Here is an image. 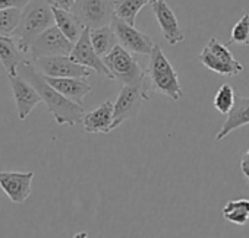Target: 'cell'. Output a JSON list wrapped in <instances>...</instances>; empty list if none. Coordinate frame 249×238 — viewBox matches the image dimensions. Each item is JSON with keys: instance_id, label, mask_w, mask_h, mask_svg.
<instances>
[{"instance_id": "obj_25", "label": "cell", "mask_w": 249, "mask_h": 238, "mask_svg": "<svg viewBox=\"0 0 249 238\" xmlns=\"http://www.w3.org/2000/svg\"><path fill=\"white\" fill-rule=\"evenodd\" d=\"M230 41L249 46V14H245L231 28Z\"/></svg>"}, {"instance_id": "obj_16", "label": "cell", "mask_w": 249, "mask_h": 238, "mask_svg": "<svg viewBox=\"0 0 249 238\" xmlns=\"http://www.w3.org/2000/svg\"><path fill=\"white\" fill-rule=\"evenodd\" d=\"M46 80L63 96L79 105H82L84 98L92 91V86L82 78H46Z\"/></svg>"}, {"instance_id": "obj_5", "label": "cell", "mask_w": 249, "mask_h": 238, "mask_svg": "<svg viewBox=\"0 0 249 238\" xmlns=\"http://www.w3.org/2000/svg\"><path fill=\"white\" fill-rule=\"evenodd\" d=\"M199 62L211 72L233 78L243 72V66L236 60L227 46L221 44L217 38H211L199 53Z\"/></svg>"}, {"instance_id": "obj_18", "label": "cell", "mask_w": 249, "mask_h": 238, "mask_svg": "<svg viewBox=\"0 0 249 238\" xmlns=\"http://www.w3.org/2000/svg\"><path fill=\"white\" fill-rule=\"evenodd\" d=\"M25 60L27 56L18 47L14 37L0 35V62L8 75H18V69Z\"/></svg>"}, {"instance_id": "obj_23", "label": "cell", "mask_w": 249, "mask_h": 238, "mask_svg": "<svg viewBox=\"0 0 249 238\" xmlns=\"http://www.w3.org/2000/svg\"><path fill=\"white\" fill-rule=\"evenodd\" d=\"M236 102V92L233 89L231 85L224 83L220 86V89L215 92L214 99H213V105L214 108L220 112V114H230V111L233 110Z\"/></svg>"}, {"instance_id": "obj_13", "label": "cell", "mask_w": 249, "mask_h": 238, "mask_svg": "<svg viewBox=\"0 0 249 238\" xmlns=\"http://www.w3.org/2000/svg\"><path fill=\"white\" fill-rule=\"evenodd\" d=\"M71 59L91 70H94L95 73L106 76L108 79H111V73L107 69V66L103 62V57H100L97 54V51L92 47L91 38H89V30L85 28L82 35L79 37V40L75 43L73 50L71 53Z\"/></svg>"}, {"instance_id": "obj_15", "label": "cell", "mask_w": 249, "mask_h": 238, "mask_svg": "<svg viewBox=\"0 0 249 238\" xmlns=\"http://www.w3.org/2000/svg\"><path fill=\"white\" fill-rule=\"evenodd\" d=\"M84 130L91 135H108L113 132V102L106 101L95 110L85 112L82 117Z\"/></svg>"}, {"instance_id": "obj_4", "label": "cell", "mask_w": 249, "mask_h": 238, "mask_svg": "<svg viewBox=\"0 0 249 238\" xmlns=\"http://www.w3.org/2000/svg\"><path fill=\"white\" fill-rule=\"evenodd\" d=\"M103 62L110 70L113 80L120 82L123 86H140L148 94L151 92L147 79V70H142L132 53L124 50L122 46L117 44L106 57H103Z\"/></svg>"}, {"instance_id": "obj_19", "label": "cell", "mask_w": 249, "mask_h": 238, "mask_svg": "<svg viewBox=\"0 0 249 238\" xmlns=\"http://www.w3.org/2000/svg\"><path fill=\"white\" fill-rule=\"evenodd\" d=\"M53 15H54V25L65 34L68 40H71L75 44L82 35L85 27L81 24V21L75 16L72 11L53 8Z\"/></svg>"}, {"instance_id": "obj_28", "label": "cell", "mask_w": 249, "mask_h": 238, "mask_svg": "<svg viewBox=\"0 0 249 238\" xmlns=\"http://www.w3.org/2000/svg\"><path fill=\"white\" fill-rule=\"evenodd\" d=\"M240 170H242V174L245 177L249 175V149L243 154V157L240 158Z\"/></svg>"}, {"instance_id": "obj_6", "label": "cell", "mask_w": 249, "mask_h": 238, "mask_svg": "<svg viewBox=\"0 0 249 238\" xmlns=\"http://www.w3.org/2000/svg\"><path fill=\"white\" fill-rule=\"evenodd\" d=\"M72 12L88 30L110 27L114 18V0H76Z\"/></svg>"}, {"instance_id": "obj_11", "label": "cell", "mask_w": 249, "mask_h": 238, "mask_svg": "<svg viewBox=\"0 0 249 238\" xmlns=\"http://www.w3.org/2000/svg\"><path fill=\"white\" fill-rule=\"evenodd\" d=\"M34 175V171H2L0 173V189L12 203L21 205L31 196Z\"/></svg>"}, {"instance_id": "obj_10", "label": "cell", "mask_w": 249, "mask_h": 238, "mask_svg": "<svg viewBox=\"0 0 249 238\" xmlns=\"http://www.w3.org/2000/svg\"><path fill=\"white\" fill-rule=\"evenodd\" d=\"M38 72L46 78H82L87 79L91 75V69L73 62L71 56L44 57L33 62Z\"/></svg>"}, {"instance_id": "obj_8", "label": "cell", "mask_w": 249, "mask_h": 238, "mask_svg": "<svg viewBox=\"0 0 249 238\" xmlns=\"http://www.w3.org/2000/svg\"><path fill=\"white\" fill-rule=\"evenodd\" d=\"M73 43L65 37V34L56 27H50L43 34H40L31 44L28 56L31 62L44 59V57H54V56H71L73 50Z\"/></svg>"}, {"instance_id": "obj_14", "label": "cell", "mask_w": 249, "mask_h": 238, "mask_svg": "<svg viewBox=\"0 0 249 238\" xmlns=\"http://www.w3.org/2000/svg\"><path fill=\"white\" fill-rule=\"evenodd\" d=\"M154 16L163 34V38L170 46H178L179 43L185 41V34L179 25V21L170 6L166 3V0H154L151 3Z\"/></svg>"}, {"instance_id": "obj_26", "label": "cell", "mask_w": 249, "mask_h": 238, "mask_svg": "<svg viewBox=\"0 0 249 238\" xmlns=\"http://www.w3.org/2000/svg\"><path fill=\"white\" fill-rule=\"evenodd\" d=\"M31 0H0V11L6 9H24Z\"/></svg>"}, {"instance_id": "obj_17", "label": "cell", "mask_w": 249, "mask_h": 238, "mask_svg": "<svg viewBox=\"0 0 249 238\" xmlns=\"http://www.w3.org/2000/svg\"><path fill=\"white\" fill-rule=\"evenodd\" d=\"M249 125V96H242L236 94V102L230 114L227 115L226 122L218 130L215 141L220 142L227 138L231 132Z\"/></svg>"}, {"instance_id": "obj_2", "label": "cell", "mask_w": 249, "mask_h": 238, "mask_svg": "<svg viewBox=\"0 0 249 238\" xmlns=\"http://www.w3.org/2000/svg\"><path fill=\"white\" fill-rule=\"evenodd\" d=\"M54 25L53 6L47 0H31L22 9L19 25L14 34L18 47L28 56L33 41L46 30Z\"/></svg>"}, {"instance_id": "obj_12", "label": "cell", "mask_w": 249, "mask_h": 238, "mask_svg": "<svg viewBox=\"0 0 249 238\" xmlns=\"http://www.w3.org/2000/svg\"><path fill=\"white\" fill-rule=\"evenodd\" d=\"M8 80L12 88L14 99L17 104V112L21 122L27 120V117L33 112V110L41 102V96L37 89L24 79L19 73L18 75H8Z\"/></svg>"}, {"instance_id": "obj_1", "label": "cell", "mask_w": 249, "mask_h": 238, "mask_svg": "<svg viewBox=\"0 0 249 238\" xmlns=\"http://www.w3.org/2000/svg\"><path fill=\"white\" fill-rule=\"evenodd\" d=\"M18 73L27 79L40 94L41 101L47 105L50 114L53 115L54 122L60 126L66 125V126H76L79 122H82L84 117V107L68 99L66 96H63L60 92H57L47 80L46 78L38 72V69L34 66V63L31 60H25L19 69Z\"/></svg>"}, {"instance_id": "obj_9", "label": "cell", "mask_w": 249, "mask_h": 238, "mask_svg": "<svg viewBox=\"0 0 249 238\" xmlns=\"http://www.w3.org/2000/svg\"><path fill=\"white\" fill-rule=\"evenodd\" d=\"M111 30L114 31L117 37L119 46H122L124 50H128L129 53H137V54H144V56H151L156 44L154 41L138 31L135 27L126 24L123 19L114 16L111 21Z\"/></svg>"}, {"instance_id": "obj_7", "label": "cell", "mask_w": 249, "mask_h": 238, "mask_svg": "<svg viewBox=\"0 0 249 238\" xmlns=\"http://www.w3.org/2000/svg\"><path fill=\"white\" fill-rule=\"evenodd\" d=\"M145 101H150V94L140 86H122L116 102L113 104V130L124 122L135 118Z\"/></svg>"}, {"instance_id": "obj_20", "label": "cell", "mask_w": 249, "mask_h": 238, "mask_svg": "<svg viewBox=\"0 0 249 238\" xmlns=\"http://www.w3.org/2000/svg\"><path fill=\"white\" fill-rule=\"evenodd\" d=\"M89 38L92 43L94 50L100 57H106L119 43L114 31L111 27H104V28H97V30H89Z\"/></svg>"}, {"instance_id": "obj_3", "label": "cell", "mask_w": 249, "mask_h": 238, "mask_svg": "<svg viewBox=\"0 0 249 238\" xmlns=\"http://www.w3.org/2000/svg\"><path fill=\"white\" fill-rule=\"evenodd\" d=\"M147 79L150 91L166 95L173 101H179L183 96V89L180 86L178 72L175 70L160 46H156L150 56Z\"/></svg>"}, {"instance_id": "obj_31", "label": "cell", "mask_w": 249, "mask_h": 238, "mask_svg": "<svg viewBox=\"0 0 249 238\" xmlns=\"http://www.w3.org/2000/svg\"><path fill=\"white\" fill-rule=\"evenodd\" d=\"M153 2H154V0H153Z\"/></svg>"}, {"instance_id": "obj_30", "label": "cell", "mask_w": 249, "mask_h": 238, "mask_svg": "<svg viewBox=\"0 0 249 238\" xmlns=\"http://www.w3.org/2000/svg\"><path fill=\"white\" fill-rule=\"evenodd\" d=\"M246 183H248V186H249V175L246 177Z\"/></svg>"}, {"instance_id": "obj_29", "label": "cell", "mask_w": 249, "mask_h": 238, "mask_svg": "<svg viewBox=\"0 0 249 238\" xmlns=\"http://www.w3.org/2000/svg\"><path fill=\"white\" fill-rule=\"evenodd\" d=\"M72 238H89L88 237V232H85V231H81V232H76Z\"/></svg>"}, {"instance_id": "obj_22", "label": "cell", "mask_w": 249, "mask_h": 238, "mask_svg": "<svg viewBox=\"0 0 249 238\" xmlns=\"http://www.w3.org/2000/svg\"><path fill=\"white\" fill-rule=\"evenodd\" d=\"M223 218L236 225H245L249 221V200L248 199H237L229 200L223 210Z\"/></svg>"}, {"instance_id": "obj_24", "label": "cell", "mask_w": 249, "mask_h": 238, "mask_svg": "<svg viewBox=\"0 0 249 238\" xmlns=\"http://www.w3.org/2000/svg\"><path fill=\"white\" fill-rule=\"evenodd\" d=\"M22 9H6L0 11V35L14 37L19 21H21Z\"/></svg>"}, {"instance_id": "obj_21", "label": "cell", "mask_w": 249, "mask_h": 238, "mask_svg": "<svg viewBox=\"0 0 249 238\" xmlns=\"http://www.w3.org/2000/svg\"><path fill=\"white\" fill-rule=\"evenodd\" d=\"M150 3H153V0H114V16L135 27L140 11Z\"/></svg>"}, {"instance_id": "obj_27", "label": "cell", "mask_w": 249, "mask_h": 238, "mask_svg": "<svg viewBox=\"0 0 249 238\" xmlns=\"http://www.w3.org/2000/svg\"><path fill=\"white\" fill-rule=\"evenodd\" d=\"M47 2L53 6V8H59V9H65V11H72L73 5L76 0H47Z\"/></svg>"}]
</instances>
